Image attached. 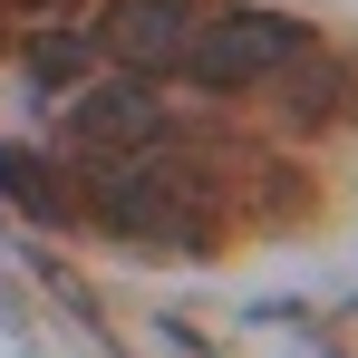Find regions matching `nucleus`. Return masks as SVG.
<instances>
[{"label":"nucleus","instance_id":"nucleus-2","mask_svg":"<svg viewBox=\"0 0 358 358\" xmlns=\"http://www.w3.org/2000/svg\"><path fill=\"white\" fill-rule=\"evenodd\" d=\"M300 59H310V20H291V10H203L175 78L213 87V97H242L262 78H291Z\"/></svg>","mask_w":358,"mask_h":358},{"label":"nucleus","instance_id":"nucleus-7","mask_svg":"<svg viewBox=\"0 0 358 358\" xmlns=\"http://www.w3.org/2000/svg\"><path fill=\"white\" fill-rule=\"evenodd\" d=\"M0 10H29V20H59V10H87V0H0Z\"/></svg>","mask_w":358,"mask_h":358},{"label":"nucleus","instance_id":"nucleus-3","mask_svg":"<svg viewBox=\"0 0 358 358\" xmlns=\"http://www.w3.org/2000/svg\"><path fill=\"white\" fill-rule=\"evenodd\" d=\"M68 136L87 145V155H136V145H155L165 136V97H155V78H78V97H68Z\"/></svg>","mask_w":358,"mask_h":358},{"label":"nucleus","instance_id":"nucleus-4","mask_svg":"<svg viewBox=\"0 0 358 358\" xmlns=\"http://www.w3.org/2000/svg\"><path fill=\"white\" fill-rule=\"evenodd\" d=\"M194 0H107V20H97V49L126 68V78H175L184 49H194Z\"/></svg>","mask_w":358,"mask_h":358},{"label":"nucleus","instance_id":"nucleus-1","mask_svg":"<svg viewBox=\"0 0 358 358\" xmlns=\"http://www.w3.org/2000/svg\"><path fill=\"white\" fill-rule=\"evenodd\" d=\"M87 213H97L107 233H126V242H155V252H203V242H213V203H203V184L184 175V165H165V155H145V145L97 165Z\"/></svg>","mask_w":358,"mask_h":358},{"label":"nucleus","instance_id":"nucleus-5","mask_svg":"<svg viewBox=\"0 0 358 358\" xmlns=\"http://www.w3.org/2000/svg\"><path fill=\"white\" fill-rule=\"evenodd\" d=\"M20 59H29V78H39V87H78V78H97V59H107V49H97V20H49V29H29V49H20Z\"/></svg>","mask_w":358,"mask_h":358},{"label":"nucleus","instance_id":"nucleus-6","mask_svg":"<svg viewBox=\"0 0 358 358\" xmlns=\"http://www.w3.org/2000/svg\"><path fill=\"white\" fill-rule=\"evenodd\" d=\"M0 194H20V203L49 213V223L68 213V194H49V165H39V155H10V145H0Z\"/></svg>","mask_w":358,"mask_h":358}]
</instances>
